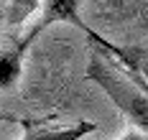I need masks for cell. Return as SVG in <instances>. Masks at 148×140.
Here are the masks:
<instances>
[{"label": "cell", "mask_w": 148, "mask_h": 140, "mask_svg": "<svg viewBox=\"0 0 148 140\" xmlns=\"http://www.w3.org/2000/svg\"><path fill=\"white\" fill-rule=\"evenodd\" d=\"M89 61H87V79L95 82L107 99L123 112V117L133 125L135 130L148 133V94L128 77L125 66L100 43L89 41Z\"/></svg>", "instance_id": "1"}, {"label": "cell", "mask_w": 148, "mask_h": 140, "mask_svg": "<svg viewBox=\"0 0 148 140\" xmlns=\"http://www.w3.org/2000/svg\"><path fill=\"white\" fill-rule=\"evenodd\" d=\"M51 23H72L77 28H87L84 20L79 18V0H44V8H41V20L31 28V33L38 38L44 33L46 26Z\"/></svg>", "instance_id": "2"}, {"label": "cell", "mask_w": 148, "mask_h": 140, "mask_svg": "<svg viewBox=\"0 0 148 140\" xmlns=\"http://www.w3.org/2000/svg\"><path fill=\"white\" fill-rule=\"evenodd\" d=\"M33 41H36V36L28 31L21 41H13L10 46L3 51V56H0V87L5 92L18 84L21 71H23V56H26V51L31 48Z\"/></svg>", "instance_id": "3"}, {"label": "cell", "mask_w": 148, "mask_h": 140, "mask_svg": "<svg viewBox=\"0 0 148 140\" xmlns=\"http://www.w3.org/2000/svg\"><path fill=\"white\" fill-rule=\"evenodd\" d=\"M84 36H87V41H95V43H100L102 48H107L123 66L135 69L140 77L148 79V46H118V43L107 41L105 36L95 33L92 28H84Z\"/></svg>", "instance_id": "4"}, {"label": "cell", "mask_w": 148, "mask_h": 140, "mask_svg": "<svg viewBox=\"0 0 148 140\" xmlns=\"http://www.w3.org/2000/svg\"><path fill=\"white\" fill-rule=\"evenodd\" d=\"M92 130H97V125L89 120H79L66 127H28L23 140H82Z\"/></svg>", "instance_id": "5"}, {"label": "cell", "mask_w": 148, "mask_h": 140, "mask_svg": "<svg viewBox=\"0 0 148 140\" xmlns=\"http://www.w3.org/2000/svg\"><path fill=\"white\" fill-rule=\"evenodd\" d=\"M38 8H44V5H38V0H10V3H5V10H3V26L8 28H13V26H21L31 13H36Z\"/></svg>", "instance_id": "6"}, {"label": "cell", "mask_w": 148, "mask_h": 140, "mask_svg": "<svg viewBox=\"0 0 148 140\" xmlns=\"http://www.w3.org/2000/svg\"><path fill=\"white\" fill-rule=\"evenodd\" d=\"M120 140H148V133H140V130H135V127H130L125 135Z\"/></svg>", "instance_id": "7"}]
</instances>
